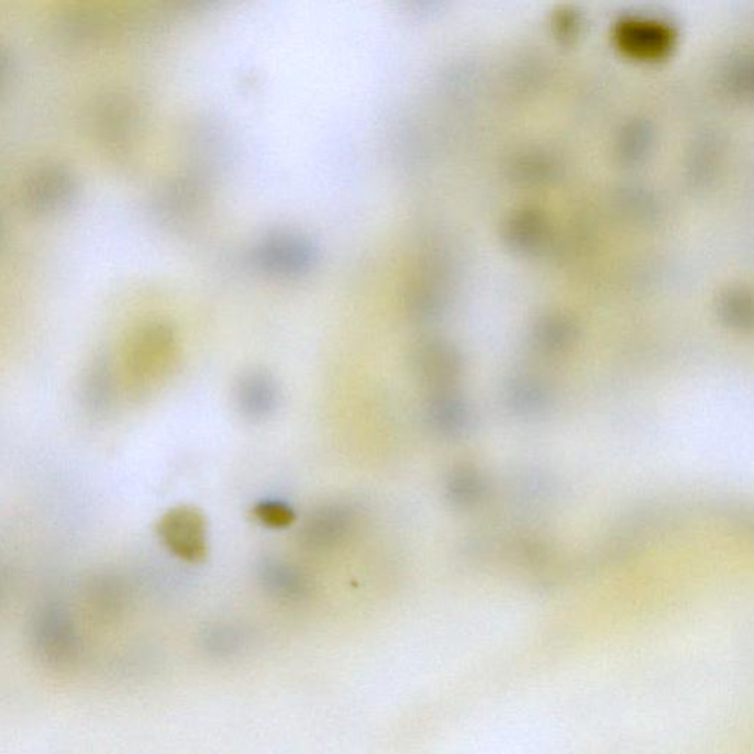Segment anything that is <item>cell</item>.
<instances>
[{
  "label": "cell",
  "instance_id": "6da1fadb",
  "mask_svg": "<svg viewBox=\"0 0 754 754\" xmlns=\"http://www.w3.org/2000/svg\"><path fill=\"white\" fill-rule=\"evenodd\" d=\"M163 544L180 561L201 563L208 554L207 520L195 507L168 510L158 523Z\"/></svg>",
  "mask_w": 754,
  "mask_h": 754
},
{
  "label": "cell",
  "instance_id": "7a4b0ae2",
  "mask_svg": "<svg viewBox=\"0 0 754 754\" xmlns=\"http://www.w3.org/2000/svg\"><path fill=\"white\" fill-rule=\"evenodd\" d=\"M175 353V336L166 326L147 328L130 348L127 370L136 385H151L162 377Z\"/></svg>",
  "mask_w": 754,
  "mask_h": 754
},
{
  "label": "cell",
  "instance_id": "3957f363",
  "mask_svg": "<svg viewBox=\"0 0 754 754\" xmlns=\"http://www.w3.org/2000/svg\"><path fill=\"white\" fill-rule=\"evenodd\" d=\"M354 526L353 507L341 501L326 502L311 511L299 532V540L313 552H324L345 541Z\"/></svg>",
  "mask_w": 754,
  "mask_h": 754
},
{
  "label": "cell",
  "instance_id": "277c9868",
  "mask_svg": "<svg viewBox=\"0 0 754 754\" xmlns=\"http://www.w3.org/2000/svg\"><path fill=\"white\" fill-rule=\"evenodd\" d=\"M413 370L420 382L433 392L445 391L463 372V359L456 348L445 342H426L415 350Z\"/></svg>",
  "mask_w": 754,
  "mask_h": 754
},
{
  "label": "cell",
  "instance_id": "5b68a950",
  "mask_svg": "<svg viewBox=\"0 0 754 754\" xmlns=\"http://www.w3.org/2000/svg\"><path fill=\"white\" fill-rule=\"evenodd\" d=\"M37 648L47 661L69 663L79 653V639L71 619L63 608H49L41 614L34 630Z\"/></svg>",
  "mask_w": 754,
  "mask_h": 754
},
{
  "label": "cell",
  "instance_id": "8992f818",
  "mask_svg": "<svg viewBox=\"0 0 754 754\" xmlns=\"http://www.w3.org/2000/svg\"><path fill=\"white\" fill-rule=\"evenodd\" d=\"M424 415L429 428L445 440H461L472 424L469 406L451 389L432 392Z\"/></svg>",
  "mask_w": 754,
  "mask_h": 754
},
{
  "label": "cell",
  "instance_id": "52a82bcc",
  "mask_svg": "<svg viewBox=\"0 0 754 754\" xmlns=\"http://www.w3.org/2000/svg\"><path fill=\"white\" fill-rule=\"evenodd\" d=\"M279 385L268 372L253 370L241 377L236 387V404L246 419L270 418L279 406Z\"/></svg>",
  "mask_w": 754,
  "mask_h": 754
},
{
  "label": "cell",
  "instance_id": "ba28073f",
  "mask_svg": "<svg viewBox=\"0 0 754 754\" xmlns=\"http://www.w3.org/2000/svg\"><path fill=\"white\" fill-rule=\"evenodd\" d=\"M257 578L268 594L280 600H302L313 587L304 570L277 557H264L258 562Z\"/></svg>",
  "mask_w": 754,
  "mask_h": 754
},
{
  "label": "cell",
  "instance_id": "9c48e42d",
  "mask_svg": "<svg viewBox=\"0 0 754 754\" xmlns=\"http://www.w3.org/2000/svg\"><path fill=\"white\" fill-rule=\"evenodd\" d=\"M484 483L474 469H457L448 476L445 484V497L450 504L467 509L478 502L484 494Z\"/></svg>",
  "mask_w": 754,
  "mask_h": 754
},
{
  "label": "cell",
  "instance_id": "30bf717a",
  "mask_svg": "<svg viewBox=\"0 0 754 754\" xmlns=\"http://www.w3.org/2000/svg\"><path fill=\"white\" fill-rule=\"evenodd\" d=\"M511 409L520 414L540 413L548 404V393L543 385L532 382L530 379L518 380L511 384L509 389Z\"/></svg>",
  "mask_w": 754,
  "mask_h": 754
},
{
  "label": "cell",
  "instance_id": "8fae6325",
  "mask_svg": "<svg viewBox=\"0 0 754 754\" xmlns=\"http://www.w3.org/2000/svg\"><path fill=\"white\" fill-rule=\"evenodd\" d=\"M255 519L270 530H285L295 522L292 507L280 500H263L254 507Z\"/></svg>",
  "mask_w": 754,
  "mask_h": 754
},
{
  "label": "cell",
  "instance_id": "7c38bea8",
  "mask_svg": "<svg viewBox=\"0 0 754 754\" xmlns=\"http://www.w3.org/2000/svg\"><path fill=\"white\" fill-rule=\"evenodd\" d=\"M208 648L217 653H231L240 644V636L231 628H212L206 636Z\"/></svg>",
  "mask_w": 754,
  "mask_h": 754
}]
</instances>
